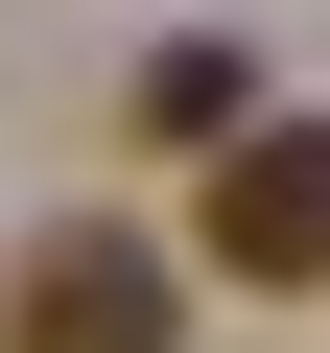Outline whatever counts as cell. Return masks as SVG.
<instances>
[{
	"instance_id": "obj_1",
	"label": "cell",
	"mask_w": 330,
	"mask_h": 353,
	"mask_svg": "<svg viewBox=\"0 0 330 353\" xmlns=\"http://www.w3.org/2000/svg\"><path fill=\"white\" fill-rule=\"evenodd\" d=\"M0 353H189V259L142 212H48L0 259Z\"/></svg>"
},
{
	"instance_id": "obj_2",
	"label": "cell",
	"mask_w": 330,
	"mask_h": 353,
	"mask_svg": "<svg viewBox=\"0 0 330 353\" xmlns=\"http://www.w3.org/2000/svg\"><path fill=\"white\" fill-rule=\"evenodd\" d=\"M189 236H213V283H330V118H236L213 141V189H189Z\"/></svg>"
},
{
	"instance_id": "obj_3",
	"label": "cell",
	"mask_w": 330,
	"mask_h": 353,
	"mask_svg": "<svg viewBox=\"0 0 330 353\" xmlns=\"http://www.w3.org/2000/svg\"><path fill=\"white\" fill-rule=\"evenodd\" d=\"M236 118H260V71H236V48H142V141H189V165H213Z\"/></svg>"
}]
</instances>
